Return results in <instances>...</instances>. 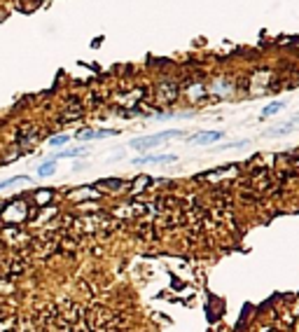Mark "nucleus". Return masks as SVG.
<instances>
[{
  "label": "nucleus",
  "instance_id": "1",
  "mask_svg": "<svg viewBox=\"0 0 299 332\" xmlns=\"http://www.w3.org/2000/svg\"><path fill=\"white\" fill-rule=\"evenodd\" d=\"M31 210H28V201L23 199H10L3 201L0 206V225L3 227H19L28 220Z\"/></svg>",
  "mask_w": 299,
  "mask_h": 332
},
{
  "label": "nucleus",
  "instance_id": "2",
  "mask_svg": "<svg viewBox=\"0 0 299 332\" xmlns=\"http://www.w3.org/2000/svg\"><path fill=\"white\" fill-rule=\"evenodd\" d=\"M87 323L91 332H108L112 323V314L106 306H94V309L87 311Z\"/></svg>",
  "mask_w": 299,
  "mask_h": 332
},
{
  "label": "nucleus",
  "instance_id": "3",
  "mask_svg": "<svg viewBox=\"0 0 299 332\" xmlns=\"http://www.w3.org/2000/svg\"><path fill=\"white\" fill-rule=\"evenodd\" d=\"M180 136H185V133H183V131H178V129H171V131H161V133H155V136H145V138L131 140V148H136V150H147V148H155V145L164 143V140L180 138Z\"/></svg>",
  "mask_w": 299,
  "mask_h": 332
},
{
  "label": "nucleus",
  "instance_id": "4",
  "mask_svg": "<svg viewBox=\"0 0 299 332\" xmlns=\"http://www.w3.org/2000/svg\"><path fill=\"white\" fill-rule=\"evenodd\" d=\"M96 197H98V189L94 185H87V187H78L68 192V199L75 201V204H87L89 199H96Z\"/></svg>",
  "mask_w": 299,
  "mask_h": 332
},
{
  "label": "nucleus",
  "instance_id": "5",
  "mask_svg": "<svg viewBox=\"0 0 299 332\" xmlns=\"http://www.w3.org/2000/svg\"><path fill=\"white\" fill-rule=\"evenodd\" d=\"M178 157L176 155H145V157H138V159H133L131 164L138 166V164H168V161H176Z\"/></svg>",
  "mask_w": 299,
  "mask_h": 332
},
{
  "label": "nucleus",
  "instance_id": "6",
  "mask_svg": "<svg viewBox=\"0 0 299 332\" xmlns=\"http://www.w3.org/2000/svg\"><path fill=\"white\" fill-rule=\"evenodd\" d=\"M31 201H33L38 208H47L49 204H54V189H38Z\"/></svg>",
  "mask_w": 299,
  "mask_h": 332
},
{
  "label": "nucleus",
  "instance_id": "7",
  "mask_svg": "<svg viewBox=\"0 0 299 332\" xmlns=\"http://www.w3.org/2000/svg\"><path fill=\"white\" fill-rule=\"evenodd\" d=\"M225 133L222 131H204V133H199V136H194L189 143H194V145H208V143H215V140H220Z\"/></svg>",
  "mask_w": 299,
  "mask_h": 332
},
{
  "label": "nucleus",
  "instance_id": "8",
  "mask_svg": "<svg viewBox=\"0 0 299 332\" xmlns=\"http://www.w3.org/2000/svg\"><path fill=\"white\" fill-rule=\"evenodd\" d=\"M117 129H103V131H84V133H78L80 140H91V138H108V136H117Z\"/></svg>",
  "mask_w": 299,
  "mask_h": 332
},
{
  "label": "nucleus",
  "instance_id": "9",
  "mask_svg": "<svg viewBox=\"0 0 299 332\" xmlns=\"http://www.w3.org/2000/svg\"><path fill=\"white\" fill-rule=\"evenodd\" d=\"M87 150L84 148H72V150H63V152H56L54 157H52L49 161H56V159H68V157H80V155H84Z\"/></svg>",
  "mask_w": 299,
  "mask_h": 332
},
{
  "label": "nucleus",
  "instance_id": "10",
  "mask_svg": "<svg viewBox=\"0 0 299 332\" xmlns=\"http://www.w3.org/2000/svg\"><path fill=\"white\" fill-rule=\"evenodd\" d=\"M56 173V161H44L42 166H38V178H49Z\"/></svg>",
  "mask_w": 299,
  "mask_h": 332
},
{
  "label": "nucleus",
  "instance_id": "11",
  "mask_svg": "<svg viewBox=\"0 0 299 332\" xmlns=\"http://www.w3.org/2000/svg\"><path fill=\"white\" fill-rule=\"evenodd\" d=\"M150 183H152V180H150V176H138V178H136V183H133V187H131V192L133 194L143 192L145 185H150Z\"/></svg>",
  "mask_w": 299,
  "mask_h": 332
},
{
  "label": "nucleus",
  "instance_id": "12",
  "mask_svg": "<svg viewBox=\"0 0 299 332\" xmlns=\"http://www.w3.org/2000/svg\"><path fill=\"white\" fill-rule=\"evenodd\" d=\"M283 108H285V103H283V101H276V103L266 105L264 110H262V117H271V115H276L278 110H283Z\"/></svg>",
  "mask_w": 299,
  "mask_h": 332
},
{
  "label": "nucleus",
  "instance_id": "13",
  "mask_svg": "<svg viewBox=\"0 0 299 332\" xmlns=\"http://www.w3.org/2000/svg\"><path fill=\"white\" fill-rule=\"evenodd\" d=\"M14 183H31V178H28V176H12V178H7V180H3V183H0V189L10 187V185H14Z\"/></svg>",
  "mask_w": 299,
  "mask_h": 332
},
{
  "label": "nucleus",
  "instance_id": "14",
  "mask_svg": "<svg viewBox=\"0 0 299 332\" xmlns=\"http://www.w3.org/2000/svg\"><path fill=\"white\" fill-rule=\"evenodd\" d=\"M101 187H106V189H119L122 187V180L119 178H112V180H101Z\"/></svg>",
  "mask_w": 299,
  "mask_h": 332
},
{
  "label": "nucleus",
  "instance_id": "15",
  "mask_svg": "<svg viewBox=\"0 0 299 332\" xmlns=\"http://www.w3.org/2000/svg\"><path fill=\"white\" fill-rule=\"evenodd\" d=\"M68 140H70L68 136H52V138H49V145H52V148H61V145H66Z\"/></svg>",
  "mask_w": 299,
  "mask_h": 332
},
{
  "label": "nucleus",
  "instance_id": "16",
  "mask_svg": "<svg viewBox=\"0 0 299 332\" xmlns=\"http://www.w3.org/2000/svg\"><path fill=\"white\" fill-rule=\"evenodd\" d=\"M0 332H5V327H3V325H0Z\"/></svg>",
  "mask_w": 299,
  "mask_h": 332
},
{
  "label": "nucleus",
  "instance_id": "17",
  "mask_svg": "<svg viewBox=\"0 0 299 332\" xmlns=\"http://www.w3.org/2000/svg\"><path fill=\"white\" fill-rule=\"evenodd\" d=\"M0 206H3V201H0Z\"/></svg>",
  "mask_w": 299,
  "mask_h": 332
}]
</instances>
